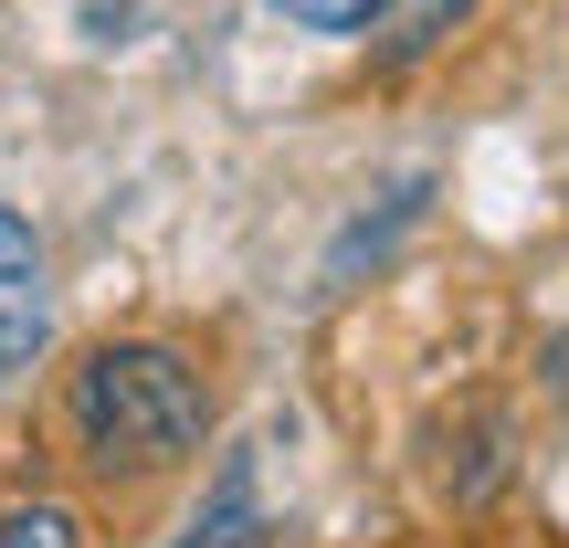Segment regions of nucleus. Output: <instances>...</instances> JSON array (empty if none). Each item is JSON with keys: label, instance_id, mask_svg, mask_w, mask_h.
Returning <instances> with one entry per match:
<instances>
[{"label": "nucleus", "instance_id": "nucleus-1", "mask_svg": "<svg viewBox=\"0 0 569 548\" xmlns=\"http://www.w3.org/2000/svg\"><path fill=\"white\" fill-rule=\"evenodd\" d=\"M74 432L96 465H169L201 444V369L180 348H96L74 369Z\"/></svg>", "mask_w": 569, "mask_h": 548}, {"label": "nucleus", "instance_id": "nucleus-2", "mask_svg": "<svg viewBox=\"0 0 569 548\" xmlns=\"http://www.w3.org/2000/svg\"><path fill=\"white\" fill-rule=\"evenodd\" d=\"M42 348V265H32V232L0 211V369H21Z\"/></svg>", "mask_w": 569, "mask_h": 548}, {"label": "nucleus", "instance_id": "nucleus-3", "mask_svg": "<svg viewBox=\"0 0 569 548\" xmlns=\"http://www.w3.org/2000/svg\"><path fill=\"white\" fill-rule=\"evenodd\" d=\"M0 548H74V517L63 507H21V517H0Z\"/></svg>", "mask_w": 569, "mask_h": 548}, {"label": "nucleus", "instance_id": "nucleus-4", "mask_svg": "<svg viewBox=\"0 0 569 548\" xmlns=\"http://www.w3.org/2000/svg\"><path fill=\"white\" fill-rule=\"evenodd\" d=\"M274 11L306 32H359V21H380V0H274Z\"/></svg>", "mask_w": 569, "mask_h": 548}]
</instances>
